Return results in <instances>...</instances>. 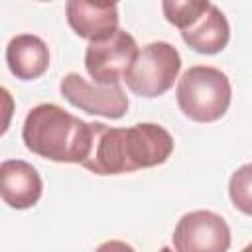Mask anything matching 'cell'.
I'll return each instance as SVG.
<instances>
[{"mask_svg":"<svg viewBox=\"0 0 252 252\" xmlns=\"http://www.w3.org/2000/svg\"><path fill=\"white\" fill-rule=\"evenodd\" d=\"M91 126L93 144L83 167L96 175L156 167L165 163L173 152L171 134L154 122H140L130 128H112L102 122H91Z\"/></svg>","mask_w":252,"mask_h":252,"instance_id":"cell-1","label":"cell"},{"mask_svg":"<svg viewBox=\"0 0 252 252\" xmlns=\"http://www.w3.org/2000/svg\"><path fill=\"white\" fill-rule=\"evenodd\" d=\"M22 140L39 158L83 165L91 152L93 126L53 102H43L28 112Z\"/></svg>","mask_w":252,"mask_h":252,"instance_id":"cell-2","label":"cell"},{"mask_svg":"<svg viewBox=\"0 0 252 252\" xmlns=\"http://www.w3.org/2000/svg\"><path fill=\"white\" fill-rule=\"evenodd\" d=\"M179 110L195 122H215L230 106L232 87L228 77L211 65L189 67L175 89Z\"/></svg>","mask_w":252,"mask_h":252,"instance_id":"cell-3","label":"cell"},{"mask_svg":"<svg viewBox=\"0 0 252 252\" xmlns=\"http://www.w3.org/2000/svg\"><path fill=\"white\" fill-rule=\"evenodd\" d=\"M181 69L179 51L167 41H152L144 45L124 75L126 87L144 98L165 94Z\"/></svg>","mask_w":252,"mask_h":252,"instance_id":"cell-4","label":"cell"},{"mask_svg":"<svg viewBox=\"0 0 252 252\" xmlns=\"http://www.w3.org/2000/svg\"><path fill=\"white\" fill-rule=\"evenodd\" d=\"M138 51L136 39L128 32L116 30L110 37L87 45L85 69L96 85H120Z\"/></svg>","mask_w":252,"mask_h":252,"instance_id":"cell-5","label":"cell"},{"mask_svg":"<svg viewBox=\"0 0 252 252\" xmlns=\"http://www.w3.org/2000/svg\"><path fill=\"white\" fill-rule=\"evenodd\" d=\"M175 252H228L230 228L213 211H191L183 215L173 230Z\"/></svg>","mask_w":252,"mask_h":252,"instance_id":"cell-6","label":"cell"},{"mask_svg":"<svg viewBox=\"0 0 252 252\" xmlns=\"http://www.w3.org/2000/svg\"><path fill=\"white\" fill-rule=\"evenodd\" d=\"M59 91L67 102L87 114L118 120L128 112V96L120 85H96L79 73H67L59 83Z\"/></svg>","mask_w":252,"mask_h":252,"instance_id":"cell-7","label":"cell"},{"mask_svg":"<svg viewBox=\"0 0 252 252\" xmlns=\"http://www.w3.org/2000/svg\"><path fill=\"white\" fill-rule=\"evenodd\" d=\"M67 22L73 32L91 41L110 37L118 28V6L114 2H85L71 0L65 4Z\"/></svg>","mask_w":252,"mask_h":252,"instance_id":"cell-8","label":"cell"},{"mask_svg":"<svg viewBox=\"0 0 252 252\" xmlns=\"http://www.w3.org/2000/svg\"><path fill=\"white\" fill-rule=\"evenodd\" d=\"M43 191L37 169L24 159H6L0 165V193L2 201L12 209L33 207Z\"/></svg>","mask_w":252,"mask_h":252,"instance_id":"cell-9","label":"cell"},{"mask_svg":"<svg viewBox=\"0 0 252 252\" xmlns=\"http://www.w3.org/2000/svg\"><path fill=\"white\" fill-rule=\"evenodd\" d=\"M6 63L16 79L33 81L49 67L47 43L33 33L14 35L6 45Z\"/></svg>","mask_w":252,"mask_h":252,"instance_id":"cell-10","label":"cell"},{"mask_svg":"<svg viewBox=\"0 0 252 252\" xmlns=\"http://www.w3.org/2000/svg\"><path fill=\"white\" fill-rule=\"evenodd\" d=\"M181 37L193 51L203 55H215L226 47L230 39V26L220 8L211 4L209 12L191 30L181 32Z\"/></svg>","mask_w":252,"mask_h":252,"instance_id":"cell-11","label":"cell"},{"mask_svg":"<svg viewBox=\"0 0 252 252\" xmlns=\"http://www.w3.org/2000/svg\"><path fill=\"white\" fill-rule=\"evenodd\" d=\"M211 8L209 0H163L161 10L169 24L181 32L191 30Z\"/></svg>","mask_w":252,"mask_h":252,"instance_id":"cell-12","label":"cell"},{"mask_svg":"<svg viewBox=\"0 0 252 252\" xmlns=\"http://www.w3.org/2000/svg\"><path fill=\"white\" fill-rule=\"evenodd\" d=\"M228 197L240 213L252 217V163L240 165L230 175Z\"/></svg>","mask_w":252,"mask_h":252,"instance_id":"cell-13","label":"cell"},{"mask_svg":"<svg viewBox=\"0 0 252 252\" xmlns=\"http://www.w3.org/2000/svg\"><path fill=\"white\" fill-rule=\"evenodd\" d=\"M94 252H136V250L122 240H108V242H102Z\"/></svg>","mask_w":252,"mask_h":252,"instance_id":"cell-14","label":"cell"},{"mask_svg":"<svg viewBox=\"0 0 252 252\" xmlns=\"http://www.w3.org/2000/svg\"><path fill=\"white\" fill-rule=\"evenodd\" d=\"M159 252H173V250H171V248H169V246H163V248H161V250H159Z\"/></svg>","mask_w":252,"mask_h":252,"instance_id":"cell-15","label":"cell"},{"mask_svg":"<svg viewBox=\"0 0 252 252\" xmlns=\"http://www.w3.org/2000/svg\"><path fill=\"white\" fill-rule=\"evenodd\" d=\"M242 252H252V244H248V246H246V248H244Z\"/></svg>","mask_w":252,"mask_h":252,"instance_id":"cell-16","label":"cell"}]
</instances>
